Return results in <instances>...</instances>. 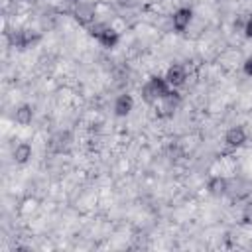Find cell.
Masks as SVG:
<instances>
[{
  "label": "cell",
  "instance_id": "obj_4",
  "mask_svg": "<svg viewBox=\"0 0 252 252\" xmlns=\"http://www.w3.org/2000/svg\"><path fill=\"white\" fill-rule=\"evenodd\" d=\"M246 140H248V134H246V130L242 128V126H230L226 132H224V144L228 146V148H242L244 144H246Z\"/></svg>",
  "mask_w": 252,
  "mask_h": 252
},
{
  "label": "cell",
  "instance_id": "obj_3",
  "mask_svg": "<svg viewBox=\"0 0 252 252\" xmlns=\"http://www.w3.org/2000/svg\"><path fill=\"white\" fill-rule=\"evenodd\" d=\"M112 110L118 118H126L132 110H134V96L130 93H120L116 98H114V104H112Z\"/></svg>",
  "mask_w": 252,
  "mask_h": 252
},
{
  "label": "cell",
  "instance_id": "obj_8",
  "mask_svg": "<svg viewBox=\"0 0 252 252\" xmlns=\"http://www.w3.org/2000/svg\"><path fill=\"white\" fill-rule=\"evenodd\" d=\"M32 120H33V108L30 104H20L14 112V122L20 126H28L32 124Z\"/></svg>",
  "mask_w": 252,
  "mask_h": 252
},
{
  "label": "cell",
  "instance_id": "obj_2",
  "mask_svg": "<svg viewBox=\"0 0 252 252\" xmlns=\"http://www.w3.org/2000/svg\"><path fill=\"white\" fill-rule=\"evenodd\" d=\"M163 79L169 85V89H179L187 83V69L181 63H171L165 71H163Z\"/></svg>",
  "mask_w": 252,
  "mask_h": 252
},
{
  "label": "cell",
  "instance_id": "obj_11",
  "mask_svg": "<svg viewBox=\"0 0 252 252\" xmlns=\"http://www.w3.org/2000/svg\"><path fill=\"white\" fill-rule=\"evenodd\" d=\"M242 73H244L246 77H252V55L242 61Z\"/></svg>",
  "mask_w": 252,
  "mask_h": 252
},
{
  "label": "cell",
  "instance_id": "obj_12",
  "mask_svg": "<svg viewBox=\"0 0 252 252\" xmlns=\"http://www.w3.org/2000/svg\"><path fill=\"white\" fill-rule=\"evenodd\" d=\"M244 35L252 39V14H250V16L246 18V22H244Z\"/></svg>",
  "mask_w": 252,
  "mask_h": 252
},
{
  "label": "cell",
  "instance_id": "obj_9",
  "mask_svg": "<svg viewBox=\"0 0 252 252\" xmlns=\"http://www.w3.org/2000/svg\"><path fill=\"white\" fill-rule=\"evenodd\" d=\"M93 18H94V8L91 4H87L85 0H81L77 6V20H81L83 24H91Z\"/></svg>",
  "mask_w": 252,
  "mask_h": 252
},
{
  "label": "cell",
  "instance_id": "obj_5",
  "mask_svg": "<svg viewBox=\"0 0 252 252\" xmlns=\"http://www.w3.org/2000/svg\"><path fill=\"white\" fill-rule=\"evenodd\" d=\"M191 20H193V10L191 8H177L175 12H173V16H171V26H173V30L175 32H185L189 26H191Z\"/></svg>",
  "mask_w": 252,
  "mask_h": 252
},
{
  "label": "cell",
  "instance_id": "obj_7",
  "mask_svg": "<svg viewBox=\"0 0 252 252\" xmlns=\"http://www.w3.org/2000/svg\"><path fill=\"white\" fill-rule=\"evenodd\" d=\"M32 156H33V148H32V144H28V142L16 144V148H14V152H12V158H14L16 163H28V161L32 159Z\"/></svg>",
  "mask_w": 252,
  "mask_h": 252
},
{
  "label": "cell",
  "instance_id": "obj_13",
  "mask_svg": "<svg viewBox=\"0 0 252 252\" xmlns=\"http://www.w3.org/2000/svg\"><path fill=\"white\" fill-rule=\"evenodd\" d=\"M75 2H81V0H75Z\"/></svg>",
  "mask_w": 252,
  "mask_h": 252
},
{
  "label": "cell",
  "instance_id": "obj_6",
  "mask_svg": "<svg viewBox=\"0 0 252 252\" xmlns=\"http://www.w3.org/2000/svg\"><path fill=\"white\" fill-rule=\"evenodd\" d=\"M94 39L98 41V45H102V47H106V49H112V47H116L118 41H120V32H118L116 28H112V26L106 24Z\"/></svg>",
  "mask_w": 252,
  "mask_h": 252
},
{
  "label": "cell",
  "instance_id": "obj_10",
  "mask_svg": "<svg viewBox=\"0 0 252 252\" xmlns=\"http://www.w3.org/2000/svg\"><path fill=\"white\" fill-rule=\"evenodd\" d=\"M209 191H211V193H215V195L224 193V191H226V179H224V177H220V175L213 177V179L209 181Z\"/></svg>",
  "mask_w": 252,
  "mask_h": 252
},
{
  "label": "cell",
  "instance_id": "obj_1",
  "mask_svg": "<svg viewBox=\"0 0 252 252\" xmlns=\"http://www.w3.org/2000/svg\"><path fill=\"white\" fill-rule=\"evenodd\" d=\"M169 91H173V89H169V85L165 83L163 75H161V77H152V79H148V81L144 83V87H142V98H144L146 102H150V104H156V102H161V98H163Z\"/></svg>",
  "mask_w": 252,
  "mask_h": 252
}]
</instances>
